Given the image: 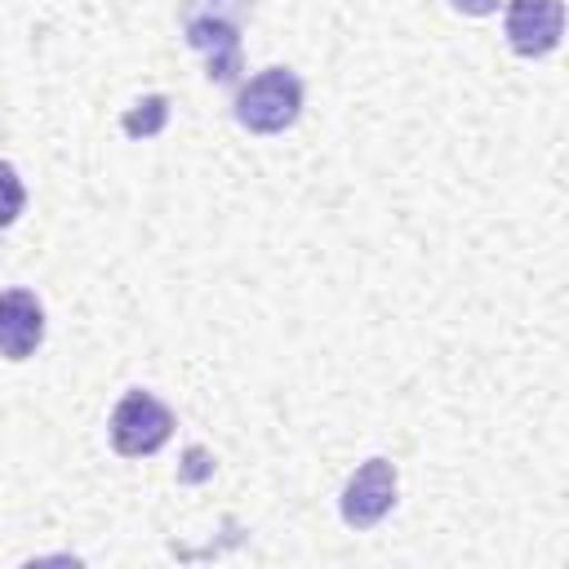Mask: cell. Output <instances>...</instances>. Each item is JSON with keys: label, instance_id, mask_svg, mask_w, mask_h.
<instances>
[{"label": "cell", "instance_id": "obj_9", "mask_svg": "<svg viewBox=\"0 0 569 569\" xmlns=\"http://www.w3.org/2000/svg\"><path fill=\"white\" fill-rule=\"evenodd\" d=\"M453 9H462V13H493L498 0H453Z\"/></svg>", "mask_w": 569, "mask_h": 569}, {"label": "cell", "instance_id": "obj_6", "mask_svg": "<svg viewBox=\"0 0 569 569\" xmlns=\"http://www.w3.org/2000/svg\"><path fill=\"white\" fill-rule=\"evenodd\" d=\"M44 338V307L27 289H4L0 293V356L4 360H27Z\"/></svg>", "mask_w": 569, "mask_h": 569}, {"label": "cell", "instance_id": "obj_1", "mask_svg": "<svg viewBox=\"0 0 569 569\" xmlns=\"http://www.w3.org/2000/svg\"><path fill=\"white\" fill-rule=\"evenodd\" d=\"M298 111H302V80L289 67H267L236 93V120L249 133H280L298 120Z\"/></svg>", "mask_w": 569, "mask_h": 569}, {"label": "cell", "instance_id": "obj_8", "mask_svg": "<svg viewBox=\"0 0 569 569\" xmlns=\"http://www.w3.org/2000/svg\"><path fill=\"white\" fill-rule=\"evenodd\" d=\"M27 204V187L9 160H0V227H9Z\"/></svg>", "mask_w": 569, "mask_h": 569}, {"label": "cell", "instance_id": "obj_7", "mask_svg": "<svg viewBox=\"0 0 569 569\" xmlns=\"http://www.w3.org/2000/svg\"><path fill=\"white\" fill-rule=\"evenodd\" d=\"M164 120H169V98H164V93H151V98H142V102H133V107L124 111L120 129H124L129 138H156V133L164 129Z\"/></svg>", "mask_w": 569, "mask_h": 569}, {"label": "cell", "instance_id": "obj_2", "mask_svg": "<svg viewBox=\"0 0 569 569\" xmlns=\"http://www.w3.org/2000/svg\"><path fill=\"white\" fill-rule=\"evenodd\" d=\"M173 431V413L151 396V391H129L120 396L111 413V445L124 458H147L156 453Z\"/></svg>", "mask_w": 569, "mask_h": 569}, {"label": "cell", "instance_id": "obj_5", "mask_svg": "<svg viewBox=\"0 0 569 569\" xmlns=\"http://www.w3.org/2000/svg\"><path fill=\"white\" fill-rule=\"evenodd\" d=\"M187 40L196 53H204L209 80H236L240 71V31L236 22L218 18V13H187Z\"/></svg>", "mask_w": 569, "mask_h": 569}, {"label": "cell", "instance_id": "obj_4", "mask_svg": "<svg viewBox=\"0 0 569 569\" xmlns=\"http://www.w3.org/2000/svg\"><path fill=\"white\" fill-rule=\"evenodd\" d=\"M565 9L560 0H511L507 4V44L520 58H542L560 44Z\"/></svg>", "mask_w": 569, "mask_h": 569}, {"label": "cell", "instance_id": "obj_3", "mask_svg": "<svg viewBox=\"0 0 569 569\" xmlns=\"http://www.w3.org/2000/svg\"><path fill=\"white\" fill-rule=\"evenodd\" d=\"M396 502V467L387 458H369L342 489V520L351 529H373Z\"/></svg>", "mask_w": 569, "mask_h": 569}]
</instances>
